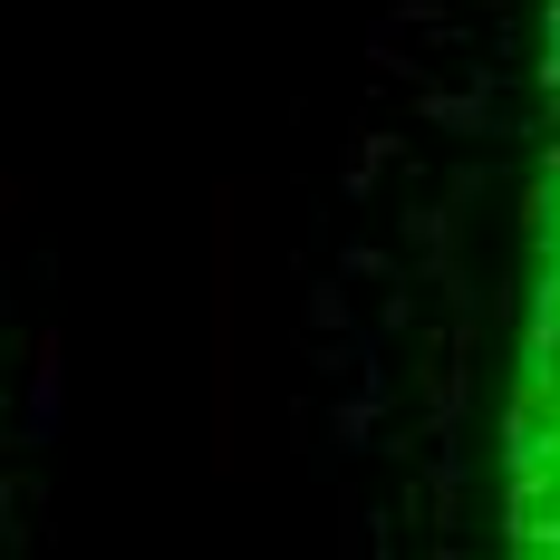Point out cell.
Wrapping results in <instances>:
<instances>
[{
    "label": "cell",
    "instance_id": "6da1fadb",
    "mask_svg": "<svg viewBox=\"0 0 560 560\" xmlns=\"http://www.w3.org/2000/svg\"><path fill=\"white\" fill-rule=\"evenodd\" d=\"M503 541L522 560H560V0H541V78H532L522 290L503 377Z\"/></svg>",
    "mask_w": 560,
    "mask_h": 560
}]
</instances>
